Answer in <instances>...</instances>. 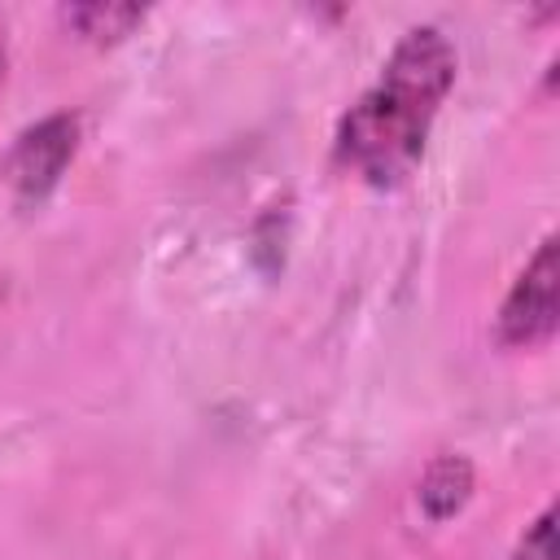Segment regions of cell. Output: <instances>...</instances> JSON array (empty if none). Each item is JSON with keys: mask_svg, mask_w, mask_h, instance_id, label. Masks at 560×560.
Returning <instances> with one entry per match:
<instances>
[{"mask_svg": "<svg viewBox=\"0 0 560 560\" xmlns=\"http://www.w3.org/2000/svg\"><path fill=\"white\" fill-rule=\"evenodd\" d=\"M455 44L438 26H411L381 66V79L341 114L332 136L337 166L372 188H398L424 158L438 105L455 83Z\"/></svg>", "mask_w": 560, "mask_h": 560, "instance_id": "6da1fadb", "label": "cell"}, {"mask_svg": "<svg viewBox=\"0 0 560 560\" xmlns=\"http://www.w3.org/2000/svg\"><path fill=\"white\" fill-rule=\"evenodd\" d=\"M560 324V245L556 236H542L525 271L503 293V306L494 315V337L508 350H534L556 337Z\"/></svg>", "mask_w": 560, "mask_h": 560, "instance_id": "7a4b0ae2", "label": "cell"}, {"mask_svg": "<svg viewBox=\"0 0 560 560\" xmlns=\"http://www.w3.org/2000/svg\"><path fill=\"white\" fill-rule=\"evenodd\" d=\"M79 136H83V122L79 114L70 109H57V114H44L39 122L22 127L4 153V184L13 188L18 206H39L66 175V166L74 162L79 153Z\"/></svg>", "mask_w": 560, "mask_h": 560, "instance_id": "3957f363", "label": "cell"}, {"mask_svg": "<svg viewBox=\"0 0 560 560\" xmlns=\"http://www.w3.org/2000/svg\"><path fill=\"white\" fill-rule=\"evenodd\" d=\"M472 486H477V472L464 455H438L416 486V503L438 525V521H451L472 499Z\"/></svg>", "mask_w": 560, "mask_h": 560, "instance_id": "277c9868", "label": "cell"}, {"mask_svg": "<svg viewBox=\"0 0 560 560\" xmlns=\"http://www.w3.org/2000/svg\"><path fill=\"white\" fill-rule=\"evenodd\" d=\"M61 22L74 26L92 44H118L122 35H131V26L144 22V9L140 4H101V0H92V4H66Z\"/></svg>", "mask_w": 560, "mask_h": 560, "instance_id": "5b68a950", "label": "cell"}, {"mask_svg": "<svg viewBox=\"0 0 560 560\" xmlns=\"http://www.w3.org/2000/svg\"><path fill=\"white\" fill-rule=\"evenodd\" d=\"M512 560H556V508H551V503H547V508L529 521V529L516 538Z\"/></svg>", "mask_w": 560, "mask_h": 560, "instance_id": "8992f818", "label": "cell"}, {"mask_svg": "<svg viewBox=\"0 0 560 560\" xmlns=\"http://www.w3.org/2000/svg\"><path fill=\"white\" fill-rule=\"evenodd\" d=\"M0 74H4V44H0Z\"/></svg>", "mask_w": 560, "mask_h": 560, "instance_id": "52a82bcc", "label": "cell"}]
</instances>
